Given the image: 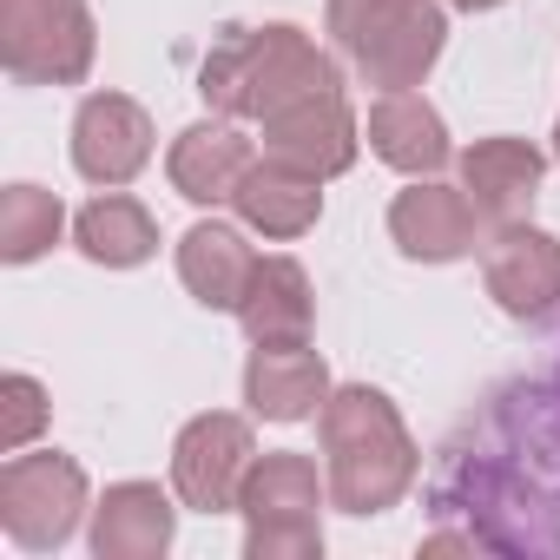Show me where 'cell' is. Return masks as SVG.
<instances>
[{
  "label": "cell",
  "instance_id": "cell-1",
  "mask_svg": "<svg viewBox=\"0 0 560 560\" xmlns=\"http://www.w3.org/2000/svg\"><path fill=\"white\" fill-rule=\"evenodd\" d=\"M435 534L422 553H501L560 560V481L521 462L488 422H462L429 468Z\"/></svg>",
  "mask_w": 560,
  "mask_h": 560
},
{
  "label": "cell",
  "instance_id": "cell-2",
  "mask_svg": "<svg viewBox=\"0 0 560 560\" xmlns=\"http://www.w3.org/2000/svg\"><path fill=\"white\" fill-rule=\"evenodd\" d=\"M198 93L224 119H270L311 93H343V80L298 27H224L198 67Z\"/></svg>",
  "mask_w": 560,
  "mask_h": 560
},
{
  "label": "cell",
  "instance_id": "cell-3",
  "mask_svg": "<svg viewBox=\"0 0 560 560\" xmlns=\"http://www.w3.org/2000/svg\"><path fill=\"white\" fill-rule=\"evenodd\" d=\"M324 455H330V501L343 514H383L409 494L422 455L396 416V402L370 383H350V389H330L324 402Z\"/></svg>",
  "mask_w": 560,
  "mask_h": 560
},
{
  "label": "cell",
  "instance_id": "cell-4",
  "mask_svg": "<svg viewBox=\"0 0 560 560\" xmlns=\"http://www.w3.org/2000/svg\"><path fill=\"white\" fill-rule=\"evenodd\" d=\"M337 54L383 93H409L429 80L448 40L442 0H324Z\"/></svg>",
  "mask_w": 560,
  "mask_h": 560
},
{
  "label": "cell",
  "instance_id": "cell-5",
  "mask_svg": "<svg viewBox=\"0 0 560 560\" xmlns=\"http://www.w3.org/2000/svg\"><path fill=\"white\" fill-rule=\"evenodd\" d=\"M324 488L311 455H257L237 494L244 514V553L250 560H317L324 553Z\"/></svg>",
  "mask_w": 560,
  "mask_h": 560
},
{
  "label": "cell",
  "instance_id": "cell-6",
  "mask_svg": "<svg viewBox=\"0 0 560 560\" xmlns=\"http://www.w3.org/2000/svg\"><path fill=\"white\" fill-rule=\"evenodd\" d=\"M93 47L86 0H0V67L21 86H80Z\"/></svg>",
  "mask_w": 560,
  "mask_h": 560
},
{
  "label": "cell",
  "instance_id": "cell-7",
  "mask_svg": "<svg viewBox=\"0 0 560 560\" xmlns=\"http://www.w3.org/2000/svg\"><path fill=\"white\" fill-rule=\"evenodd\" d=\"M86 514V475L73 455L40 448V455H14L0 468V527L27 553H54L73 540Z\"/></svg>",
  "mask_w": 560,
  "mask_h": 560
},
{
  "label": "cell",
  "instance_id": "cell-8",
  "mask_svg": "<svg viewBox=\"0 0 560 560\" xmlns=\"http://www.w3.org/2000/svg\"><path fill=\"white\" fill-rule=\"evenodd\" d=\"M250 462H257V448H250L244 416H191L172 442V488L185 508L224 514V508H237Z\"/></svg>",
  "mask_w": 560,
  "mask_h": 560
},
{
  "label": "cell",
  "instance_id": "cell-9",
  "mask_svg": "<svg viewBox=\"0 0 560 560\" xmlns=\"http://www.w3.org/2000/svg\"><path fill=\"white\" fill-rule=\"evenodd\" d=\"M488 298L514 324H547L560 311V237L534 224H501L488 244Z\"/></svg>",
  "mask_w": 560,
  "mask_h": 560
},
{
  "label": "cell",
  "instance_id": "cell-10",
  "mask_svg": "<svg viewBox=\"0 0 560 560\" xmlns=\"http://www.w3.org/2000/svg\"><path fill=\"white\" fill-rule=\"evenodd\" d=\"M152 159V119L126 93H93L73 113V165L86 185H126Z\"/></svg>",
  "mask_w": 560,
  "mask_h": 560
},
{
  "label": "cell",
  "instance_id": "cell-11",
  "mask_svg": "<svg viewBox=\"0 0 560 560\" xmlns=\"http://www.w3.org/2000/svg\"><path fill=\"white\" fill-rule=\"evenodd\" d=\"M389 237L402 257L416 264H455L475 250L481 237V211L468 205L462 185H435V178H416L409 191H396L389 205Z\"/></svg>",
  "mask_w": 560,
  "mask_h": 560
},
{
  "label": "cell",
  "instance_id": "cell-12",
  "mask_svg": "<svg viewBox=\"0 0 560 560\" xmlns=\"http://www.w3.org/2000/svg\"><path fill=\"white\" fill-rule=\"evenodd\" d=\"M264 152L291 159V165H304L317 178L350 172L357 165V113H350V100L343 93H311V100H298L284 113H270L264 119Z\"/></svg>",
  "mask_w": 560,
  "mask_h": 560
},
{
  "label": "cell",
  "instance_id": "cell-13",
  "mask_svg": "<svg viewBox=\"0 0 560 560\" xmlns=\"http://www.w3.org/2000/svg\"><path fill=\"white\" fill-rule=\"evenodd\" d=\"M475 422H488L521 462L560 481V370L553 376H508L481 396Z\"/></svg>",
  "mask_w": 560,
  "mask_h": 560
},
{
  "label": "cell",
  "instance_id": "cell-14",
  "mask_svg": "<svg viewBox=\"0 0 560 560\" xmlns=\"http://www.w3.org/2000/svg\"><path fill=\"white\" fill-rule=\"evenodd\" d=\"M244 402L264 422H311L330 402V363L311 343H257L244 363Z\"/></svg>",
  "mask_w": 560,
  "mask_h": 560
},
{
  "label": "cell",
  "instance_id": "cell-15",
  "mask_svg": "<svg viewBox=\"0 0 560 560\" xmlns=\"http://www.w3.org/2000/svg\"><path fill=\"white\" fill-rule=\"evenodd\" d=\"M540 172H547V159L527 139H481V145L462 152V191L481 211V224H494V231L527 218V205L540 191Z\"/></svg>",
  "mask_w": 560,
  "mask_h": 560
},
{
  "label": "cell",
  "instance_id": "cell-16",
  "mask_svg": "<svg viewBox=\"0 0 560 560\" xmlns=\"http://www.w3.org/2000/svg\"><path fill=\"white\" fill-rule=\"evenodd\" d=\"M231 205L264 237H304L317 224V211H324V178L291 165V159H277V152H264V159H250V172H244Z\"/></svg>",
  "mask_w": 560,
  "mask_h": 560
},
{
  "label": "cell",
  "instance_id": "cell-17",
  "mask_svg": "<svg viewBox=\"0 0 560 560\" xmlns=\"http://www.w3.org/2000/svg\"><path fill=\"white\" fill-rule=\"evenodd\" d=\"M178 534V508L159 481H119L93 508V553L100 560H159Z\"/></svg>",
  "mask_w": 560,
  "mask_h": 560
},
{
  "label": "cell",
  "instance_id": "cell-18",
  "mask_svg": "<svg viewBox=\"0 0 560 560\" xmlns=\"http://www.w3.org/2000/svg\"><path fill=\"white\" fill-rule=\"evenodd\" d=\"M165 172H172L178 198H191V205H231L237 185H244V172H250V139L237 126H224V119H198V126L178 132Z\"/></svg>",
  "mask_w": 560,
  "mask_h": 560
},
{
  "label": "cell",
  "instance_id": "cell-19",
  "mask_svg": "<svg viewBox=\"0 0 560 560\" xmlns=\"http://www.w3.org/2000/svg\"><path fill=\"white\" fill-rule=\"evenodd\" d=\"M311 317H317V298H311L304 264L298 257H257L244 304H237L244 337L250 343H311Z\"/></svg>",
  "mask_w": 560,
  "mask_h": 560
},
{
  "label": "cell",
  "instance_id": "cell-20",
  "mask_svg": "<svg viewBox=\"0 0 560 560\" xmlns=\"http://www.w3.org/2000/svg\"><path fill=\"white\" fill-rule=\"evenodd\" d=\"M370 152L409 178H435L448 165V126L442 113L409 86V93H383L370 106Z\"/></svg>",
  "mask_w": 560,
  "mask_h": 560
},
{
  "label": "cell",
  "instance_id": "cell-21",
  "mask_svg": "<svg viewBox=\"0 0 560 560\" xmlns=\"http://www.w3.org/2000/svg\"><path fill=\"white\" fill-rule=\"evenodd\" d=\"M250 270H257V257H250L244 231H231V224H218V218H211V224H191V231L178 237V284H185L205 311H237Z\"/></svg>",
  "mask_w": 560,
  "mask_h": 560
},
{
  "label": "cell",
  "instance_id": "cell-22",
  "mask_svg": "<svg viewBox=\"0 0 560 560\" xmlns=\"http://www.w3.org/2000/svg\"><path fill=\"white\" fill-rule=\"evenodd\" d=\"M73 244H80L93 264H106V270H132V264H145V257L159 250V224H152V211H145L139 198L106 191V198H93V205L73 218Z\"/></svg>",
  "mask_w": 560,
  "mask_h": 560
},
{
  "label": "cell",
  "instance_id": "cell-23",
  "mask_svg": "<svg viewBox=\"0 0 560 560\" xmlns=\"http://www.w3.org/2000/svg\"><path fill=\"white\" fill-rule=\"evenodd\" d=\"M67 211L54 191L40 185H8V198H0V257L8 264H34L40 250H54Z\"/></svg>",
  "mask_w": 560,
  "mask_h": 560
},
{
  "label": "cell",
  "instance_id": "cell-24",
  "mask_svg": "<svg viewBox=\"0 0 560 560\" xmlns=\"http://www.w3.org/2000/svg\"><path fill=\"white\" fill-rule=\"evenodd\" d=\"M40 429H47V389L34 376H8L0 383V448L21 455Z\"/></svg>",
  "mask_w": 560,
  "mask_h": 560
},
{
  "label": "cell",
  "instance_id": "cell-25",
  "mask_svg": "<svg viewBox=\"0 0 560 560\" xmlns=\"http://www.w3.org/2000/svg\"><path fill=\"white\" fill-rule=\"evenodd\" d=\"M448 8H468V14H481V8H501V0H448Z\"/></svg>",
  "mask_w": 560,
  "mask_h": 560
},
{
  "label": "cell",
  "instance_id": "cell-26",
  "mask_svg": "<svg viewBox=\"0 0 560 560\" xmlns=\"http://www.w3.org/2000/svg\"><path fill=\"white\" fill-rule=\"evenodd\" d=\"M553 159H560V126H553Z\"/></svg>",
  "mask_w": 560,
  "mask_h": 560
}]
</instances>
